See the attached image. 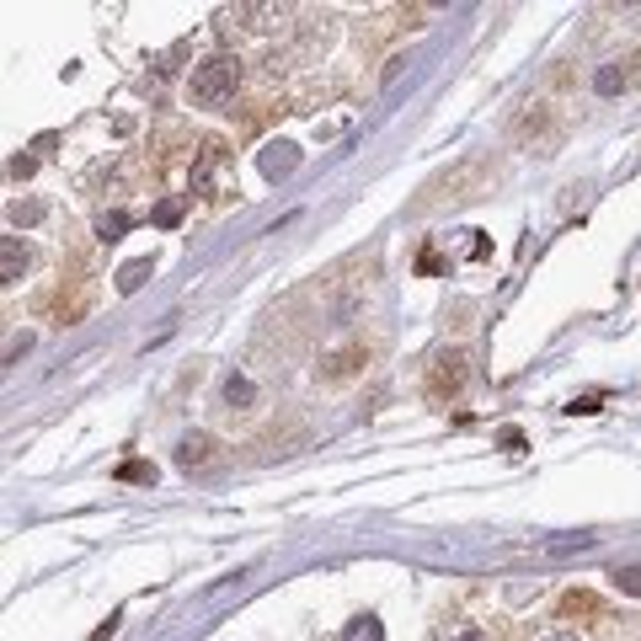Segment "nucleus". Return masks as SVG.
Masks as SVG:
<instances>
[{"mask_svg": "<svg viewBox=\"0 0 641 641\" xmlns=\"http://www.w3.org/2000/svg\"><path fill=\"white\" fill-rule=\"evenodd\" d=\"M460 385H465V353H444L439 364H433V396L460 390Z\"/></svg>", "mask_w": 641, "mask_h": 641, "instance_id": "nucleus-3", "label": "nucleus"}, {"mask_svg": "<svg viewBox=\"0 0 641 641\" xmlns=\"http://www.w3.org/2000/svg\"><path fill=\"white\" fill-rule=\"evenodd\" d=\"M225 401L230 406H252L257 401V385L246 380V374H230V380H225Z\"/></svg>", "mask_w": 641, "mask_h": 641, "instance_id": "nucleus-7", "label": "nucleus"}, {"mask_svg": "<svg viewBox=\"0 0 641 641\" xmlns=\"http://www.w3.org/2000/svg\"><path fill=\"white\" fill-rule=\"evenodd\" d=\"M545 641H577V636H545Z\"/></svg>", "mask_w": 641, "mask_h": 641, "instance_id": "nucleus-20", "label": "nucleus"}, {"mask_svg": "<svg viewBox=\"0 0 641 641\" xmlns=\"http://www.w3.org/2000/svg\"><path fill=\"white\" fill-rule=\"evenodd\" d=\"M11 177H33V155H17V161H11Z\"/></svg>", "mask_w": 641, "mask_h": 641, "instance_id": "nucleus-16", "label": "nucleus"}, {"mask_svg": "<svg viewBox=\"0 0 641 641\" xmlns=\"http://www.w3.org/2000/svg\"><path fill=\"white\" fill-rule=\"evenodd\" d=\"M449 641H487V631H476V625H465V631H455Z\"/></svg>", "mask_w": 641, "mask_h": 641, "instance_id": "nucleus-19", "label": "nucleus"}, {"mask_svg": "<svg viewBox=\"0 0 641 641\" xmlns=\"http://www.w3.org/2000/svg\"><path fill=\"white\" fill-rule=\"evenodd\" d=\"M342 641H385V625L374 620V615H358V620H348V631H342Z\"/></svg>", "mask_w": 641, "mask_h": 641, "instance_id": "nucleus-6", "label": "nucleus"}, {"mask_svg": "<svg viewBox=\"0 0 641 641\" xmlns=\"http://www.w3.org/2000/svg\"><path fill=\"white\" fill-rule=\"evenodd\" d=\"M294 166H300V150H294L289 145V139H278V145H268V150H262V177H289V171Z\"/></svg>", "mask_w": 641, "mask_h": 641, "instance_id": "nucleus-2", "label": "nucleus"}, {"mask_svg": "<svg viewBox=\"0 0 641 641\" xmlns=\"http://www.w3.org/2000/svg\"><path fill=\"white\" fill-rule=\"evenodd\" d=\"M118 476H123V481H155V465H139V460H134V465H123Z\"/></svg>", "mask_w": 641, "mask_h": 641, "instance_id": "nucleus-15", "label": "nucleus"}, {"mask_svg": "<svg viewBox=\"0 0 641 641\" xmlns=\"http://www.w3.org/2000/svg\"><path fill=\"white\" fill-rule=\"evenodd\" d=\"M572 412H583V417H588V412H599V396H577V401H572Z\"/></svg>", "mask_w": 641, "mask_h": 641, "instance_id": "nucleus-17", "label": "nucleus"}, {"mask_svg": "<svg viewBox=\"0 0 641 641\" xmlns=\"http://www.w3.org/2000/svg\"><path fill=\"white\" fill-rule=\"evenodd\" d=\"M182 220V198H166L161 209H155V225H177Z\"/></svg>", "mask_w": 641, "mask_h": 641, "instance_id": "nucleus-14", "label": "nucleus"}, {"mask_svg": "<svg viewBox=\"0 0 641 641\" xmlns=\"http://www.w3.org/2000/svg\"><path fill=\"white\" fill-rule=\"evenodd\" d=\"M620 86H625V70L620 65H604L599 75H593V91H599V97H615Z\"/></svg>", "mask_w": 641, "mask_h": 641, "instance_id": "nucleus-8", "label": "nucleus"}, {"mask_svg": "<svg viewBox=\"0 0 641 641\" xmlns=\"http://www.w3.org/2000/svg\"><path fill=\"white\" fill-rule=\"evenodd\" d=\"M214 460V439L209 433H187V439L177 444V465H187V471H193V465H209Z\"/></svg>", "mask_w": 641, "mask_h": 641, "instance_id": "nucleus-5", "label": "nucleus"}, {"mask_svg": "<svg viewBox=\"0 0 641 641\" xmlns=\"http://www.w3.org/2000/svg\"><path fill=\"white\" fill-rule=\"evenodd\" d=\"M11 220H17V225H38L43 220V203H11Z\"/></svg>", "mask_w": 641, "mask_h": 641, "instance_id": "nucleus-13", "label": "nucleus"}, {"mask_svg": "<svg viewBox=\"0 0 641 641\" xmlns=\"http://www.w3.org/2000/svg\"><path fill=\"white\" fill-rule=\"evenodd\" d=\"M123 230H129V214H102V220H97V236L102 241H118Z\"/></svg>", "mask_w": 641, "mask_h": 641, "instance_id": "nucleus-9", "label": "nucleus"}, {"mask_svg": "<svg viewBox=\"0 0 641 641\" xmlns=\"http://www.w3.org/2000/svg\"><path fill=\"white\" fill-rule=\"evenodd\" d=\"M236 86H241V59L214 54V59H203V65H193L187 97H193V107H225L236 97Z\"/></svg>", "mask_w": 641, "mask_h": 641, "instance_id": "nucleus-1", "label": "nucleus"}, {"mask_svg": "<svg viewBox=\"0 0 641 641\" xmlns=\"http://www.w3.org/2000/svg\"><path fill=\"white\" fill-rule=\"evenodd\" d=\"M615 588L631 593V599H641V567H620V572H615Z\"/></svg>", "mask_w": 641, "mask_h": 641, "instance_id": "nucleus-11", "label": "nucleus"}, {"mask_svg": "<svg viewBox=\"0 0 641 641\" xmlns=\"http://www.w3.org/2000/svg\"><path fill=\"white\" fill-rule=\"evenodd\" d=\"M588 545H593V535H567V540H551L545 551H551V556H567V551H588Z\"/></svg>", "mask_w": 641, "mask_h": 641, "instance_id": "nucleus-12", "label": "nucleus"}, {"mask_svg": "<svg viewBox=\"0 0 641 641\" xmlns=\"http://www.w3.org/2000/svg\"><path fill=\"white\" fill-rule=\"evenodd\" d=\"M27 246H22V236H6V246H0V278H6V284H17V278L27 273Z\"/></svg>", "mask_w": 641, "mask_h": 641, "instance_id": "nucleus-4", "label": "nucleus"}, {"mask_svg": "<svg viewBox=\"0 0 641 641\" xmlns=\"http://www.w3.org/2000/svg\"><path fill=\"white\" fill-rule=\"evenodd\" d=\"M577 609H593L588 593H572V599H567V615H577Z\"/></svg>", "mask_w": 641, "mask_h": 641, "instance_id": "nucleus-18", "label": "nucleus"}, {"mask_svg": "<svg viewBox=\"0 0 641 641\" xmlns=\"http://www.w3.org/2000/svg\"><path fill=\"white\" fill-rule=\"evenodd\" d=\"M145 273H150V262H129V268L118 273V289H123V294H134L139 284H145Z\"/></svg>", "mask_w": 641, "mask_h": 641, "instance_id": "nucleus-10", "label": "nucleus"}]
</instances>
